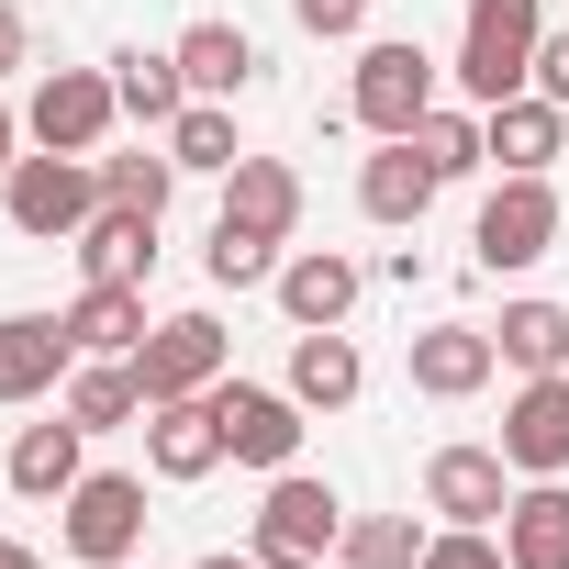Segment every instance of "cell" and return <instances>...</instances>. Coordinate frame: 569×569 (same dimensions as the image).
<instances>
[{"mask_svg":"<svg viewBox=\"0 0 569 569\" xmlns=\"http://www.w3.org/2000/svg\"><path fill=\"white\" fill-rule=\"evenodd\" d=\"M223 358H234V336H223L212 313H168V325H146L134 380H146V402H201V391L223 380Z\"/></svg>","mask_w":569,"mask_h":569,"instance_id":"5b68a950","label":"cell"},{"mask_svg":"<svg viewBox=\"0 0 569 569\" xmlns=\"http://www.w3.org/2000/svg\"><path fill=\"white\" fill-rule=\"evenodd\" d=\"M57 413H68V425H90V436H123V425H146V380H134V358H79Z\"/></svg>","mask_w":569,"mask_h":569,"instance_id":"ffe728a7","label":"cell"},{"mask_svg":"<svg viewBox=\"0 0 569 569\" xmlns=\"http://www.w3.org/2000/svg\"><path fill=\"white\" fill-rule=\"evenodd\" d=\"M502 458H513L525 480H558V469H569V369H547V380H525V391L502 402Z\"/></svg>","mask_w":569,"mask_h":569,"instance_id":"8fae6325","label":"cell"},{"mask_svg":"<svg viewBox=\"0 0 569 569\" xmlns=\"http://www.w3.org/2000/svg\"><path fill=\"white\" fill-rule=\"evenodd\" d=\"M425 513H447V525H502V513H513V458H502V447H436V458H425Z\"/></svg>","mask_w":569,"mask_h":569,"instance_id":"30bf717a","label":"cell"},{"mask_svg":"<svg viewBox=\"0 0 569 569\" xmlns=\"http://www.w3.org/2000/svg\"><path fill=\"white\" fill-rule=\"evenodd\" d=\"M302 34H369V0H291Z\"/></svg>","mask_w":569,"mask_h":569,"instance_id":"836d02e7","label":"cell"},{"mask_svg":"<svg viewBox=\"0 0 569 569\" xmlns=\"http://www.w3.org/2000/svg\"><path fill=\"white\" fill-rule=\"evenodd\" d=\"M480 134H491V168H502V179H547V157H558V134H569V123H558V101H547V90H513V101H491V112H480Z\"/></svg>","mask_w":569,"mask_h":569,"instance_id":"5bb4252c","label":"cell"},{"mask_svg":"<svg viewBox=\"0 0 569 569\" xmlns=\"http://www.w3.org/2000/svg\"><path fill=\"white\" fill-rule=\"evenodd\" d=\"M146 469H157V480H201V469H223V425H212V402H146Z\"/></svg>","mask_w":569,"mask_h":569,"instance_id":"ac0fdd59","label":"cell"},{"mask_svg":"<svg viewBox=\"0 0 569 569\" xmlns=\"http://www.w3.org/2000/svg\"><path fill=\"white\" fill-rule=\"evenodd\" d=\"M112 569H134V558H112Z\"/></svg>","mask_w":569,"mask_h":569,"instance_id":"ab89813d","label":"cell"},{"mask_svg":"<svg viewBox=\"0 0 569 569\" xmlns=\"http://www.w3.org/2000/svg\"><path fill=\"white\" fill-rule=\"evenodd\" d=\"M413 157L436 179H469V168H491V134H480V112H425L413 123Z\"/></svg>","mask_w":569,"mask_h":569,"instance_id":"83f0119b","label":"cell"},{"mask_svg":"<svg viewBox=\"0 0 569 569\" xmlns=\"http://www.w3.org/2000/svg\"><path fill=\"white\" fill-rule=\"evenodd\" d=\"M347 536V502L302 469H268V502H257V569H325V547Z\"/></svg>","mask_w":569,"mask_h":569,"instance_id":"3957f363","label":"cell"},{"mask_svg":"<svg viewBox=\"0 0 569 569\" xmlns=\"http://www.w3.org/2000/svg\"><path fill=\"white\" fill-rule=\"evenodd\" d=\"M358 380H369V369H358V347H347L336 325H313V336L291 347V402H302V413H347Z\"/></svg>","mask_w":569,"mask_h":569,"instance_id":"603a6c76","label":"cell"},{"mask_svg":"<svg viewBox=\"0 0 569 569\" xmlns=\"http://www.w3.org/2000/svg\"><path fill=\"white\" fill-rule=\"evenodd\" d=\"M79 447H90V425H23V447H12V491H34V502H68L90 469H79Z\"/></svg>","mask_w":569,"mask_h":569,"instance_id":"cb8c5ba5","label":"cell"},{"mask_svg":"<svg viewBox=\"0 0 569 569\" xmlns=\"http://www.w3.org/2000/svg\"><path fill=\"white\" fill-rule=\"evenodd\" d=\"M201 268L223 279V291H257V279H279V246H268V234H246V223H212Z\"/></svg>","mask_w":569,"mask_h":569,"instance_id":"1f68e13d","label":"cell"},{"mask_svg":"<svg viewBox=\"0 0 569 569\" xmlns=\"http://www.w3.org/2000/svg\"><path fill=\"white\" fill-rule=\"evenodd\" d=\"M168 157H179V168H212V179H223V168L246 157V146H234V112H223V101H190V112L168 123Z\"/></svg>","mask_w":569,"mask_h":569,"instance_id":"f546056e","label":"cell"},{"mask_svg":"<svg viewBox=\"0 0 569 569\" xmlns=\"http://www.w3.org/2000/svg\"><path fill=\"white\" fill-rule=\"evenodd\" d=\"M68 369H79L68 313H0V402H46Z\"/></svg>","mask_w":569,"mask_h":569,"instance_id":"7c38bea8","label":"cell"},{"mask_svg":"<svg viewBox=\"0 0 569 569\" xmlns=\"http://www.w3.org/2000/svg\"><path fill=\"white\" fill-rule=\"evenodd\" d=\"M491 347H502L525 380H547V369H569V313H558V302H502Z\"/></svg>","mask_w":569,"mask_h":569,"instance_id":"484cf974","label":"cell"},{"mask_svg":"<svg viewBox=\"0 0 569 569\" xmlns=\"http://www.w3.org/2000/svg\"><path fill=\"white\" fill-rule=\"evenodd\" d=\"M112 112H123V101H112V79H101V68H46V79H34V101H23V134H34V146H57V157H90V146L112 134Z\"/></svg>","mask_w":569,"mask_h":569,"instance_id":"52a82bcc","label":"cell"},{"mask_svg":"<svg viewBox=\"0 0 569 569\" xmlns=\"http://www.w3.org/2000/svg\"><path fill=\"white\" fill-rule=\"evenodd\" d=\"M201 402H212V425H223V458H234V469H291V458H302V402H291V391L212 380Z\"/></svg>","mask_w":569,"mask_h":569,"instance_id":"8992f818","label":"cell"},{"mask_svg":"<svg viewBox=\"0 0 569 569\" xmlns=\"http://www.w3.org/2000/svg\"><path fill=\"white\" fill-rule=\"evenodd\" d=\"M491 369H502L491 325H436V336H413V391H425V402H469Z\"/></svg>","mask_w":569,"mask_h":569,"instance_id":"9a60e30c","label":"cell"},{"mask_svg":"<svg viewBox=\"0 0 569 569\" xmlns=\"http://www.w3.org/2000/svg\"><path fill=\"white\" fill-rule=\"evenodd\" d=\"M469 246H480V268H491V279H502V268H536V257L558 246V190H547V179H502V190L480 201Z\"/></svg>","mask_w":569,"mask_h":569,"instance_id":"ba28073f","label":"cell"},{"mask_svg":"<svg viewBox=\"0 0 569 569\" xmlns=\"http://www.w3.org/2000/svg\"><path fill=\"white\" fill-rule=\"evenodd\" d=\"M0 212H12V234H34V246H68L90 212H101V168L90 157H12V179H0Z\"/></svg>","mask_w":569,"mask_h":569,"instance_id":"7a4b0ae2","label":"cell"},{"mask_svg":"<svg viewBox=\"0 0 569 569\" xmlns=\"http://www.w3.org/2000/svg\"><path fill=\"white\" fill-rule=\"evenodd\" d=\"M134 547H146V480H123V469H90V480L68 491V558L112 569V558H134Z\"/></svg>","mask_w":569,"mask_h":569,"instance_id":"9c48e42d","label":"cell"},{"mask_svg":"<svg viewBox=\"0 0 569 569\" xmlns=\"http://www.w3.org/2000/svg\"><path fill=\"white\" fill-rule=\"evenodd\" d=\"M502 558H513V569H569V491H558V480L513 491V513H502Z\"/></svg>","mask_w":569,"mask_h":569,"instance_id":"d4e9b609","label":"cell"},{"mask_svg":"<svg viewBox=\"0 0 569 569\" xmlns=\"http://www.w3.org/2000/svg\"><path fill=\"white\" fill-rule=\"evenodd\" d=\"M112 101H123L134 123H179V112H190V79H179V57H146V46H134V57H112Z\"/></svg>","mask_w":569,"mask_h":569,"instance_id":"4316f807","label":"cell"},{"mask_svg":"<svg viewBox=\"0 0 569 569\" xmlns=\"http://www.w3.org/2000/svg\"><path fill=\"white\" fill-rule=\"evenodd\" d=\"M347 112H358L369 134H413V123L436 112V57H425L413 34H380V46L358 57V90H347Z\"/></svg>","mask_w":569,"mask_h":569,"instance_id":"277c9868","label":"cell"},{"mask_svg":"<svg viewBox=\"0 0 569 569\" xmlns=\"http://www.w3.org/2000/svg\"><path fill=\"white\" fill-rule=\"evenodd\" d=\"M536 46H547V12L536 0H469V34H458V90L491 112L513 90H536Z\"/></svg>","mask_w":569,"mask_h":569,"instance_id":"6da1fadb","label":"cell"},{"mask_svg":"<svg viewBox=\"0 0 569 569\" xmlns=\"http://www.w3.org/2000/svg\"><path fill=\"white\" fill-rule=\"evenodd\" d=\"M12 146H23V123H12V101H0V179H12Z\"/></svg>","mask_w":569,"mask_h":569,"instance_id":"8d00e7d4","label":"cell"},{"mask_svg":"<svg viewBox=\"0 0 569 569\" xmlns=\"http://www.w3.org/2000/svg\"><path fill=\"white\" fill-rule=\"evenodd\" d=\"M425 569H513V558L491 547V525H447V536H425Z\"/></svg>","mask_w":569,"mask_h":569,"instance_id":"d6a6232c","label":"cell"},{"mask_svg":"<svg viewBox=\"0 0 569 569\" xmlns=\"http://www.w3.org/2000/svg\"><path fill=\"white\" fill-rule=\"evenodd\" d=\"M201 569H257V558H201Z\"/></svg>","mask_w":569,"mask_h":569,"instance_id":"f35d334b","label":"cell"},{"mask_svg":"<svg viewBox=\"0 0 569 569\" xmlns=\"http://www.w3.org/2000/svg\"><path fill=\"white\" fill-rule=\"evenodd\" d=\"M347 569H425V536H413V513H347Z\"/></svg>","mask_w":569,"mask_h":569,"instance_id":"f1b7e54d","label":"cell"},{"mask_svg":"<svg viewBox=\"0 0 569 569\" xmlns=\"http://www.w3.org/2000/svg\"><path fill=\"white\" fill-rule=\"evenodd\" d=\"M168 190H179V157H101V201H123V212H157V223H168Z\"/></svg>","mask_w":569,"mask_h":569,"instance_id":"4dcf8cb0","label":"cell"},{"mask_svg":"<svg viewBox=\"0 0 569 569\" xmlns=\"http://www.w3.org/2000/svg\"><path fill=\"white\" fill-rule=\"evenodd\" d=\"M436 190H447V179L413 157V134H380V157L358 168V212H369V223H425Z\"/></svg>","mask_w":569,"mask_h":569,"instance_id":"e0dca14e","label":"cell"},{"mask_svg":"<svg viewBox=\"0 0 569 569\" xmlns=\"http://www.w3.org/2000/svg\"><path fill=\"white\" fill-rule=\"evenodd\" d=\"M0 569H46V558H34V547H12V536H0Z\"/></svg>","mask_w":569,"mask_h":569,"instance_id":"74e56055","label":"cell"},{"mask_svg":"<svg viewBox=\"0 0 569 569\" xmlns=\"http://www.w3.org/2000/svg\"><path fill=\"white\" fill-rule=\"evenodd\" d=\"M358 291H369V268H358V257H336V246L279 257V313H291L302 336H313V325H347V313H358Z\"/></svg>","mask_w":569,"mask_h":569,"instance_id":"4fadbf2b","label":"cell"},{"mask_svg":"<svg viewBox=\"0 0 569 569\" xmlns=\"http://www.w3.org/2000/svg\"><path fill=\"white\" fill-rule=\"evenodd\" d=\"M79 268H90V279H123V291H146V268H157V212L101 201V212L79 223Z\"/></svg>","mask_w":569,"mask_h":569,"instance_id":"d6986e66","label":"cell"},{"mask_svg":"<svg viewBox=\"0 0 569 569\" xmlns=\"http://www.w3.org/2000/svg\"><path fill=\"white\" fill-rule=\"evenodd\" d=\"M536 90L569 112V34H547V46H536Z\"/></svg>","mask_w":569,"mask_h":569,"instance_id":"e575fe53","label":"cell"},{"mask_svg":"<svg viewBox=\"0 0 569 569\" xmlns=\"http://www.w3.org/2000/svg\"><path fill=\"white\" fill-rule=\"evenodd\" d=\"M68 336H79V358H134V347H146V291L90 279V291L68 302Z\"/></svg>","mask_w":569,"mask_h":569,"instance_id":"7402d4cb","label":"cell"},{"mask_svg":"<svg viewBox=\"0 0 569 569\" xmlns=\"http://www.w3.org/2000/svg\"><path fill=\"white\" fill-rule=\"evenodd\" d=\"M223 223H246V234H268V246H291V223H302V179L279 168V157H234V168H223Z\"/></svg>","mask_w":569,"mask_h":569,"instance_id":"2e32d148","label":"cell"},{"mask_svg":"<svg viewBox=\"0 0 569 569\" xmlns=\"http://www.w3.org/2000/svg\"><path fill=\"white\" fill-rule=\"evenodd\" d=\"M12 68H23V12L0 0V79H12Z\"/></svg>","mask_w":569,"mask_h":569,"instance_id":"d590c367","label":"cell"},{"mask_svg":"<svg viewBox=\"0 0 569 569\" xmlns=\"http://www.w3.org/2000/svg\"><path fill=\"white\" fill-rule=\"evenodd\" d=\"M179 79H190V101H234L246 79H257V46H246V23H190L179 46Z\"/></svg>","mask_w":569,"mask_h":569,"instance_id":"44dd1931","label":"cell"}]
</instances>
